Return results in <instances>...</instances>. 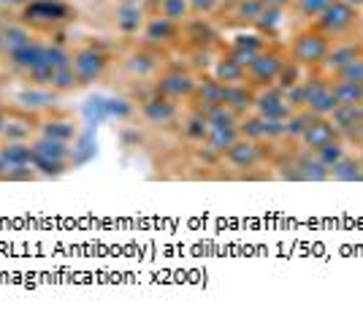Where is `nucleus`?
<instances>
[{
  "label": "nucleus",
  "instance_id": "5701e85b",
  "mask_svg": "<svg viewBox=\"0 0 363 317\" xmlns=\"http://www.w3.org/2000/svg\"><path fill=\"white\" fill-rule=\"evenodd\" d=\"M252 104H255V87L252 84H225V106H230L236 114H250L252 111Z\"/></svg>",
  "mask_w": 363,
  "mask_h": 317
},
{
  "label": "nucleus",
  "instance_id": "f3484780",
  "mask_svg": "<svg viewBox=\"0 0 363 317\" xmlns=\"http://www.w3.org/2000/svg\"><path fill=\"white\" fill-rule=\"evenodd\" d=\"M41 52H44V41L33 38L30 44H25L22 49H16V52H11V55H6V57H3V65H6L11 74L25 76L35 62L41 60Z\"/></svg>",
  "mask_w": 363,
  "mask_h": 317
},
{
  "label": "nucleus",
  "instance_id": "0eeeda50",
  "mask_svg": "<svg viewBox=\"0 0 363 317\" xmlns=\"http://www.w3.org/2000/svg\"><path fill=\"white\" fill-rule=\"evenodd\" d=\"M252 111L263 120H279L285 122L296 111V106L290 104L288 92L279 90L277 84L272 87H260L255 90V104H252Z\"/></svg>",
  "mask_w": 363,
  "mask_h": 317
},
{
  "label": "nucleus",
  "instance_id": "58836bf2",
  "mask_svg": "<svg viewBox=\"0 0 363 317\" xmlns=\"http://www.w3.org/2000/svg\"><path fill=\"white\" fill-rule=\"evenodd\" d=\"M217 9V0H190V14L209 16Z\"/></svg>",
  "mask_w": 363,
  "mask_h": 317
},
{
  "label": "nucleus",
  "instance_id": "c03bdc74",
  "mask_svg": "<svg viewBox=\"0 0 363 317\" xmlns=\"http://www.w3.org/2000/svg\"><path fill=\"white\" fill-rule=\"evenodd\" d=\"M6 22H9V16H6V14H3V11H0V28H3Z\"/></svg>",
  "mask_w": 363,
  "mask_h": 317
},
{
  "label": "nucleus",
  "instance_id": "c9c22d12",
  "mask_svg": "<svg viewBox=\"0 0 363 317\" xmlns=\"http://www.w3.org/2000/svg\"><path fill=\"white\" fill-rule=\"evenodd\" d=\"M331 3L333 0H296V9H298V14L306 16V19H318Z\"/></svg>",
  "mask_w": 363,
  "mask_h": 317
},
{
  "label": "nucleus",
  "instance_id": "bb28decb",
  "mask_svg": "<svg viewBox=\"0 0 363 317\" xmlns=\"http://www.w3.org/2000/svg\"><path fill=\"white\" fill-rule=\"evenodd\" d=\"M239 138H242L239 128H209V136L203 141V147L212 152V155H220V157H223Z\"/></svg>",
  "mask_w": 363,
  "mask_h": 317
},
{
  "label": "nucleus",
  "instance_id": "c85d7f7f",
  "mask_svg": "<svg viewBox=\"0 0 363 317\" xmlns=\"http://www.w3.org/2000/svg\"><path fill=\"white\" fill-rule=\"evenodd\" d=\"M333 95L339 106H361L363 104V84L355 82H342V79H331Z\"/></svg>",
  "mask_w": 363,
  "mask_h": 317
},
{
  "label": "nucleus",
  "instance_id": "f704fd0d",
  "mask_svg": "<svg viewBox=\"0 0 363 317\" xmlns=\"http://www.w3.org/2000/svg\"><path fill=\"white\" fill-rule=\"evenodd\" d=\"M263 14V3L260 0H242V6L236 9V19L239 22H250V25H255L257 16Z\"/></svg>",
  "mask_w": 363,
  "mask_h": 317
},
{
  "label": "nucleus",
  "instance_id": "a878e982",
  "mask_svg": "<svg viewBox=\"0 0 363 317\" xmlns=\"http://www.w3.org/2000/svg\"><path fill=\"white\" fill-rule=\"evenodd\" d=\"M144 11L138 6H120L117 14H114V25L122 35H138L144 30Z\"/></svg>",
  "mask_w": 363,
  "mask_h": 317
},
{
  "label": "nucleus",
  "instance_id": "4be33fe9",
  "mask_svg": "<svg viewBox=\"0 0 363 317\" xmlns=\"http://www.w3.org/2000/svg\"><path fill=\"white\" fill-rule=\"evenodd\" d=\"M33 38V30L28 25H22L19 19L16 22H6L3 28H0V46H3V55H11L16 49H22L25 44H30Z\"/></svg>",
  "mask_w": 363,
  "mask_h": 317
},
{
  "label": "nucleus",
  "instance_id": "cd10ccee",
  "mask_svg": "<svg viewBox=\"0 0 363 317\" xmlns=\"http://www.w3.org/2000/svg\"><path fill=\"white\" fill-rule=\"evenodd\" d=\"M182 136L187 138L190 144H203L206 136H209V122L201 111H193L182 120Z\"/></svg>",
  "mask_w": 363,
  "mask_h": 317
},
{
  "label": "nucleus",
  "instance_id": "37998d69",
  "mask_svg": "<svg viewBox=\"0 0 363 317\" xmlns=\"http://www.w3.org/2000/svg\"><path fill=\"white\" fill-rule=\"evenodd\" d=\"M345 3H350L352 9H361V6H363V0H345Z\"/></svg>",
  "mask_w": 363,
  "mask_h": 317
},
{
  "label": "nucleus",
  "instance_id": "39448f33",
  "mask_svg": "<svg viewBox=\"0 0 363 317\" xmlns=\"http://www.w3.org/2000/svg\"><path fill=\"white\" fill-rule=\"evenodd\" d=\"M285 65V55L274 46H266L263 52H257L255 60L247 65V84H252L255 90L260 87H272L277 84V76Z\"/></svg>",
  "mask_w": 363,
  "mask_h": 317
},
{
  "label": "nucleus",
  "instance_id": "79ce46f5",
  "mask_svg": "<svg viewBox=\"0 0 363 317\" xmlns=\"http://www.w3.org/2000/svg\"><path fill=\"white\" fill-rule=\"evenodd\" d=\"M6 171H9V166H6V163H3V157H0V179L6 182Z\"/></svg>",
  "mask_w": 363,
  "mask_h": 317
},
{
  "label": "nucleus",
  "instance_id": "9d476101",
  "mask_svg": "<svg viewBox=\"0 0 363 317\" xmlns=\"http://www.w3.org/2000/svg\"><path fill=\"white\" fill-rule=\"evenodd\" d=\"M79 122L74 117H68V114H62V111H52V114H41V120H38V136H46V138H57V141H68V144H74L76 138H79Z\"/></svg>",
  "mask_w": 363,
  "mask_h": 317
},
{
  "label": "nucleus",
  "instance_id": "ddd939ff",
  "mask_svg": "<svg viewBox=\"0 0 363 317\" xmlns=\"http://www.w3.org/2000/svg\"><path fill=\"white\" fill-rule=\"evenodd\" d=\"M62 95L55 92L52 87H38V84H25L22 90L14 95V106L19 109H28V111H35V114H44L49 109H55V104L60 101Z\"/></svg>",
  "mask_w": 363,
  "mask_h": 317
},
{
  "label": "nucleus",
  "instance_id": "7ed1b4c3",
  "mask_svg": "<svg viewBox=\"0 0 363 317\" xmlns=\"http://www.w3.org/2000/svg\"><path fill=\"white\" fill-rule=\"evenodd\" d=\"M108 55L95 44H82L71 49V68L82 87H90L95 82H101L108 71Z\"/></svg>",
  "mask_w": 363,
  "mask_h": 317
},
{
  "label": "nucleus",
  "instance_id": "1a4fd4ad",
  "mask_svg": "<svg viewBox=\"0 0 363 317\" xmlns=\"http://www.w3.org/2000/svg\"><path fill=\"white\" fill-rule=\"evenodd\" d=\"M38 120H41V114H35V111L9 106V117L3 125L0 141H33L38 136Z\"/></svg>",
  "mask_w": 363,
  "mask_h": 317
},
{
  "label": "nucleus",
  "instance_id": "2f4dec72",
  "mask_svg": "<svg viewBox=\"0 0 363 317\" xmlns=\"http://www.w3.org/2000/svg\"><path fill=\"white\" fill-rule=\"evenodd\" d=\"M49 87H52L55 92H60V95H68V92L79 90L82 84H79V79H76L74 68H71V65H65V68H60V71H55Z\"/></svg>",
  "mask_w": 363,
  "mask_h": 317
},
{
  "label": "nucleus",
  "instance_id": "6ab92c4d",
  "mask_svg": "<svg viewBox=\"0 0 363 317\" xmlns=\"http://www.w3.org/2000/svg\"><path fill=\"white\" fill-rule=\"evenodd\" d=\"M30 144H33V155H35V157L55 160V163H68V166H71V144H68V141L35 136Z\"/></svg>",
  "mask_w": 363,
  "mask_h": 317
},
{
  "label": "nucleus",
  "instance_id": "7c9ffc66",
  "mask_svg": "<svg viewBox=\"0 0 363 317\" xmlns=\"http://www.w3.org/2000/svg\"><path fill=\"white\" fill-rule=\"evenodd\" d=\"M203 117L209 122V128H236L239 120H242V114H236L230 106H214L209 111H203Z\"/></svg>",
  "mask_w": 363,
  "mask_h": 317
},
{
  "label": "nucleus",
  "instance_id": "2eb2a0df",
  "mask_svg": "<svg viewBox=\"0 0 363 317\" xmlns=\"http://www.w3.org/2000/svg\"><path fill=\"white\" fill-rule=\"evenodd\" d=\"M190 101L196 104V111H201V114L214 109V106H223L225 104V84L214 76H203V79H198L196 92Z\"/></svg>",
  "mask_w": 363,
  "mask_h": 317
},
{
  "label": "nucleus",
  "instance_id": "49530a36",
  "mask_svg": "<svg viewBox=\"0 0 363 317\" xmlns=\"http://www.w3.org/2000/svg\"><path fill=\"white\" fill-rule=\"evenodd\" d=\"M3 57H6V55H3V46H0V62H3Z\"/></svg>",
  "mask_w": 363,
  "mask_h": 317
},
{
  "label": "nucleus",
  "instance_id": "6e6552de",
  "mask_svg": "<svg viewBox=\"0 0 363 317\" xmlns=\"http://www.w3.org/2000/svg\"><path fill=\"white\" fill-rule=\"evenodd\" d=\"M355 25H358V9H352L345 0H333L331 6L318 16L315 28L325 33L328 38H339V35L352 30Z\"/></svg>",
  "mask_w": 363,
  "mask_h": 317
},
{
  "label": "nucleus",
  "instance_id": "20e7f679",
  "mask_svg": "<svg viewBox=\"0 0 363 317\" xmlns=\"http://www.w3.org/2000/svg\"><path fill=\"white\" fill-rule=\"evenodd\" d=\"M336 95L331 87V76H306L301 82V109L315 117H331L336 109Z\"/></svg>",
  "mask_w": 363,
  "mask_h": 317
},
{
  "label": "nucleus",
  "instance_id": "b1692460",
  "mask_svg": "<svg viewBox=\"0 0 363 317\" xmlns=\"http://www.w3.org/2000/svg\"><path fill=\"white\" fill-rule=\"evenodd\" d=\"M266 46L269 44H266V38H263V35H236V41L230 44L228 52H230V55H233V57L247 68L250 62L255 60L257 52H263Z\"/></svg>",
  "mask_w": 363,
  "mask_h": 317
},
{
  "label": "nucleus",
  "instance_id": "f8f14e48",
  "mask_svg": "<svg viewBox=\"0 0 363 317\" xmlns=\"http://www.w3.org/2000/svg\"><path fill=\"white\" fill-rule=\"evenodd\" d=\"M339 130L333 128L331 117H312L309 120V125L303 128L301 133V147H306V152H318L323 150V147H328V144H333V141H339Z\"/></svg>",
  "mask_w": 363,
  "mask_h": 317
},
{
  "label": "nucleus",
  "instance_id": "423d86ee",
  "mask_svg": "<svg viewBox=\"0 0 363 317\" xmlns=\"http://www.w3.org/2000/svg\"><path fill=\"white\" fill-rule=\"evenodd\" d=\"M198 76L187 68H177V71H163V74L155 76V84L152 90L163 98H171V101H190L193 92H196Z\"/></svg>",
  "mask_w": 363,
  "mask_h": 317
},
{
  "label": "nucleus",
  "instance_id": "4c0bfd02",
  "mask_svg": "<svg viewBox=\"0 0 363 317\" xmlns=\"http://www.w3.org/2000/svg\"><path fill=\"white\" fill-rule=\"evenodd\" d=\"M133 114V106L128 101H106V117H117V120H128Z\"/></svg>",
  "mask_w": 363,
  "mask_h": 317
},
{
  "label": "nucleus",
  "instance_id": "9b49d317",
  "mask_svg": "<svg viewBox=\"0 0 363 317\" xmlns=\"http://www.w3.org/2000/svg\"><path fill=\"white\" fill-rule=\"evenodd\" d=\"M228 166L247 171V168H257L266 160V152H263V141H250V138H239L230 150L223 155Z\"/></svg>",
  "mask_w": 363,
  "mask_h": 317
},
{
  "label": "nucleus",
  "instance_id": "f03ea898",
  "mask_svg": "<svg viewBox=\"0 0 363 317\" xmlns=\"http://www.w3.org/2000/svg\"><path fill=\"white\" fill-rule=\"evenodd\" d=\"M331 44H333V38H328V35L323 30H318V28L301 30L288 46L290 60L296 62V65H301V68H323Z\"/></svg>",
  "mask_w": 363,
  "mask_h": 317
},
{
  "label": "nucleus",
  "instance_id": "393cba45",
  "mask_svg": "<svg viewBox=\"0 0 363 317\" xmlns=\"http://www.w3.org/2000/svg\"><path fill=\"white\" fill-rule=\"evenodd\" d=\"M0 157L9 168L33 166V144L30 141H0Z\"/></svg>",
  "mask_w": 363,
  "mask_h": 317
},
{
  "label": "nucleus",
  "instance_id": "dca6fc26",
  "mask_svg": "<svg viewBox=\"0 0 363 317\" xmlns=\"http://www.w3.org/2000/svg\"><path fill=\"white\" fill-rule=\"evenodd\" d=\"M144 41L150 46H168L179 41V22H171L166 16H152L150 22H144Z\"/></svg>",
  "mask_w": 363,
  "mask_h": 317
},
{
  "label": "nucleus",
  "instance_id": "aec40b11",
  "mask_svg": "<svg viewBox=\"0 0 363 317\" xmlns=\"http://www.w3.org/2000/svg\"><path fill=\"white\" fill-rule=\"evenodd\" d=\"M125 68H128V74L136 76V79H152L160 71V60H157V55H152L147 49H136V52H130L125 57Z\"/></svg>",
  "mask_w": 363,
  "mask_h": 317
},
{
  "label": "nucleus",
  "instance_id": "ea45409f",
  "mask_svg": "<svg viewBox=\"0 0 363 317\" xmlns=\"http://www.w3.org/2000/svg\"><path fill=\"white\" fill-rule=\"evenodd\" d=\"M28 3H30V0H0V9H3V11H16V14H19Z\"/></svg>",
  "mask_w": 363,
  "mask_h": 317
},
{
  "label": "nucleus",
  "instance_id": "a211bd4d",
  "mask_svg": "<svg viewBox=\"0 0 363 317\" xmlns=\"http://www.w3.org/2000/svg\"><path fill=\"white\" fill-rule=\"evenodd\" d=\"M361 55H363V41H339V44H331L328 57L323 62V71H325V76L339 74L347 62H352L355 57H361Z\"/></svg>",
  "mask_w": 363,
  "mask_h": 317
},
{
  "label": "nucleus",
  "instance_id": "412c9836",
  "mask_svg": "<svg viewBox=\"0 0 363 317\" xmlns=\"http://www.w3.org/2000/svg\"><path fill=\"white\" fill-rule=\"evenodd\" d=\"M212 76L220 79L223 84H242V82H247V68H244L242 62L236 60L230 52H225V55H220V57L214 60Z\"/></svg>",
  "mask_w": 363,
  "mask_h": 317
},
{
  "label": "nucleus",
  "instance_id": "72a5a7b5",
  "mask_svg": "<svg viewBox=\"0 0 363 317\" xmlns=\"http://www.w3.org/2000/svg\"><path fill=\"white\" fill-rule=\"evenodd\" d=\"M347 155V147L342 144V138L339 141H333V144H328V147H323V150L315 152V157H318L323 166H328V171H331L333 163H339L342 157Z\"/></svg>",
  "mask_w": 363,
  "mask_h": 317
},
{
  "label": "nucleus",
  "instance_id": "f257e3e1",
  "mask_svg": "<svg viewBox=\"0 0 363 317\" xmlns=\"http://www.w3.org/2000/svg\"><path fill=\"white\" fill-rule=\"evenodd\" d=\"M74 16L76 11L62 0H30L19 11V22L28 25L30 30H57L60 25L71 22Z\"/></svg>",
  "mask_w": 363,
  "mask_h": 317
},
{
  "label": "nucleus",
  "instance_id": "473e14b6",
  "mask_svg": "<svg viewBox=\"0 0 363 317\" xmlns=\"http://www.w3.org/2000/svg\"><path fill=\"white\" fill-rule=\"evenodd\" d=\"M157 11H160V16H166L171 22H179L182 25L190 16V0H160Z\"/></svg>",
  "mask_w": 363,
  "mask_h": 317
},
{
  "label": "nucleus",
  "instance_id": "a19ab883",
  "mask_svg": "<svg viewBox=\"0 0 363 317\" xmlns=\"http://www.w3.org/2000/svg\"><path fill=\"white\" fill-rule=\"evenodd\" d=\"M6 117H9V104L0 106V133H3V125H6Z\"/></svg>",
  "mask_w": 363,
  "mask_h": 317
},
{
  "label": "nucleus",
  "instance_id": "4468645a",
  "mask_svg": "<svg viewBox=\"0 0 363 317\" xmlns=\"http://www.w3.org/2000/svg\"><path fill=\"white\" fill-rule=\"evenodd\" d=\"M141 117L150 122V125H171V122H177L179 117V106L177 101H171V98H163V95H152L147 101H141Z\"/></svg>",
  "mask_w": 363,
  "mask_h": 317
},
{
  "label": "nucleus",
  "instance_id": "e433bc0d",
  "mask_svg": "<svg viewBox=\"0 0 363 317\" xmlns=\"http://www.w3.org/2000/svg\"><path fill=\"white\" fill-rule=\"evenodd\" d=\"M331 79H342V82H355V84H363V55L355 57L352 62H347L339 74H333Z\"/></svg>",
  "mask_w": 363,
  "mask_h": 317
},
{
  "label": "nucleus",
  "instance_id": "a18cd8bd",
  "mask_svg": "<svg viewBox=\"0 0 363 317\" xmlns=\"http://www.w3.org/2000/svg\"><path fill=\"white\" fill-rule=\"evenodd\" d=\"M0 106H6V98H3V92H0Z\"/></svg>",
  "mask_w": 363,
  "mask_h": 317
},
{
  "label": "nucleus",
  "instance_id": "c756f323",
  "mask_svg": "<svg viewBox=\"0 0 363 317\" xmlns=\"http://www.w3.org/2000/svg\"><path fill=\"white\" fill-rule=\"evenodd\" d=\"M331 179L336 182H361L363 179V160H355L345 155L339 163L331 166Z\"/></svg>",
  "mask_w": 363,
  "mask_h": 317
}]
</instances>
